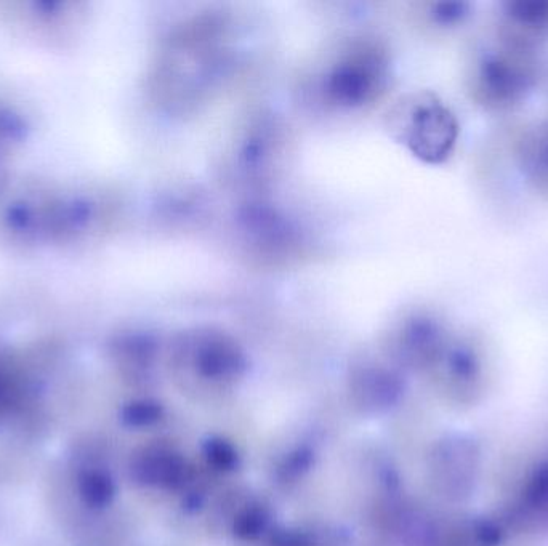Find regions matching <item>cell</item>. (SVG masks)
Returning <instances> with one entry per match:
<instances>
[{
  "label": "cell",
  "mask_w": 548,
  "mask_h": 546,
  "mask_svg": "<svg viewBox=\"0 0 548 546\" xmlns=\"http://www.w3.org/2000/svg\"><path fill=\"white\" fill-rule=\"evenodd\" d=\"M174 359L178 369H185L186 374L215 388L234 385L247 370L246 353L241 346L215 330L185 335L175 348Z\"/></svg>",
  "instance_id": "6da1fadb"
},
{
  "label": "cell",
  "mask_w": 548,
  "mask_h": 546,
  "mask_svg": "<svg viewBox=\"0 0 548 546\" xmlns=\"http://www.w3.org/2000/svg\"><path fill=\"white\" fill-rule=\"evenodd\" d=\"M270 546H315V538L300 529L271 530L268 534Z\"/></svg>",
  "instance_id": "9c48e42d"
},
{
  "label": "cell",
  "mask_w": 548,
  "mask_h": 546,
  "mask_svg": "<svg viewBox=\"0 0 548 546\" xmlns=\"http://www.w3.org/2000/svg\"><path fill=\"white\" fill-rule=\"evenodd\" d=\"M315 462V447H311L307 442L295 444L278 458V462L274 465V478L284 484L299 481L305 474L310 473Z\"/></svg>",
  "instance_id": "8992f818"
},
{
  "label": "cell",
  "mask_w": 548,
  "mask_h": 546,
  "mask_svg": "<svg viewBox=\"0 0 548 546\" xmlns=\"http://www.w3.org/2000/svg\"><path fill=\"white\" fill-rule=\"evenodd\" d=\"M231 534L241 542H257L273 530V511L262 498H239L230 519Z\"/></svg>",
  "instance_id": "5b68a950"
},
{
  "label": "cell",
  "mask_w": 548,
  "mask_h": 546,
  "mask_svg": "<svg viewBox=\"0 0 548 546\" xmlns=\"http://www.w3.org/2000/svg\"><path fill=\"white\" fill-rule=\"evenodd\" d=\"M202 457L207 468L217 473H233L238 470L241 457L233 442L222 436H210L202 444Z\"/></svg>",
  "instance_id": "52a82bcc"
},
{
  "label": "cell",
  "mask_w": 548,
  "mask_h": 546,
  "mask_svg": "<svg viewBox=\"0 0 548 546\" xmlns=\"http://www.w3.org/2000/svg\"><path fill=\"white\" fill-rule=\"evenodd\" d=\"M348 393L353 406L366 415L390 412L403 398L404 383L401 375L382 364H364L353 370Z\"/></svg>",
  "instance_id": "3957f363"
},
{
  "label": "cell",
  "mask_w": 548,
  "mask_h": 546,
  "mask_svg": "<svg viewBox=\"0 0 548 546\" xmlns=\"http://www.w3.org/2000/svg\"><path fill=\"white\" fill-rule=\"evenodd\" d=\"M383 82V61L377 50H353L337 63L326 87L342 105H363L374 98Z\"/></svg>",
  "instance_id": "7a4b0ae2"
},
{
  "label": "cell",
  "mask_w": 548,
  "mask_h": 546,
  "mask_svg": "<svg viewBox=\"0 0 548 546\" xmlns=\"http://www.w3.org/2000/svg\"><path fill=\"white\" fill-rule=\"evenodd\" d=\"M166 414V409L161 402L154 399H145V401L135 402L129 410H127V418L129 422L135 426H153L161 422L162 417Z\"/></svg>",
  "instance_id": "ba28073f"
},
{
  "label": "cell",
  "mask_w": 548,
  "mask_h": 546,
  "mask_svg": "<svg viewBox=\"0 0 548 546\" xmlns=\"http://www.w3.org/2000/svg\"><path fill=\"white\" fill-rule=\"evenodd\" d=\"M135 476L145 486L170 494H185L196 478V471L180 450L169 444H158L140 454L135 463Z\"/></svg>",
  "instance_id": "277c9868"
}]
</instances>
